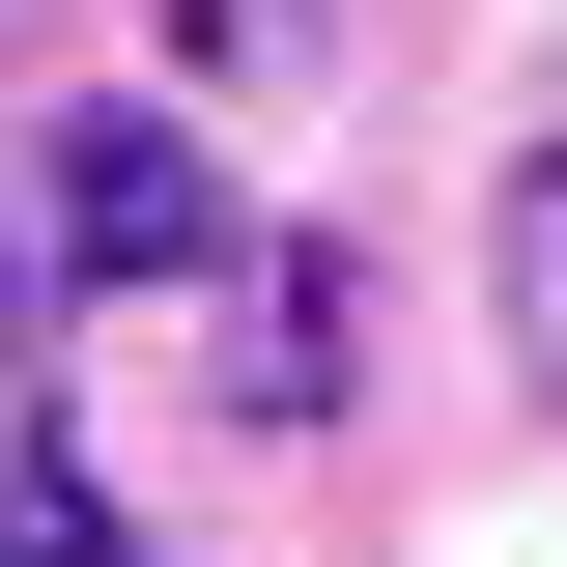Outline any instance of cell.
<instances>
[{
    "label": "cell",
    "instance_id": "2",
    "mask_svg": "<svg viewBox=\"0 0 567 567\" xmlns=\"http://www.w3.org/2000/svg\"><path fill=\"white\" fill-rule=\"evenodd\" d=\"M483 256H511V341H539V398H567V142L483 199Z\"/></svg>",
    "mask_w": 567,
    "mask_h": 567
},
{
    "label": "cell",
    "instance_id": "1",
    "mask_svg": "<svg viewBox=\"0 0 567 567\" xmlns=\"http://www.w3.org/2000/svg\"><path fill=\"white\" fill-rule=\"evenodd\" d=\"M58 256H85V284H199V256H227L199 142H171V114H58Z\"/></svg>",
    "mask_w": 567,
    "mask_h": 567
},
{
    "label": "cell",
    "instance_id": "3",
    "mask_svg": "<svg viewBox=\"0 0 567 567\" xmlns=\"http://www.w3.org/2000/svg\"><path fill=\"white\" fill-rule=\"evenodd\" d=\"M0 567H142V539H114V511L58 483V454H0Z\"/></svg>",
    "mask_w": 567,
    "mask_h": 567
}]
</instances>
